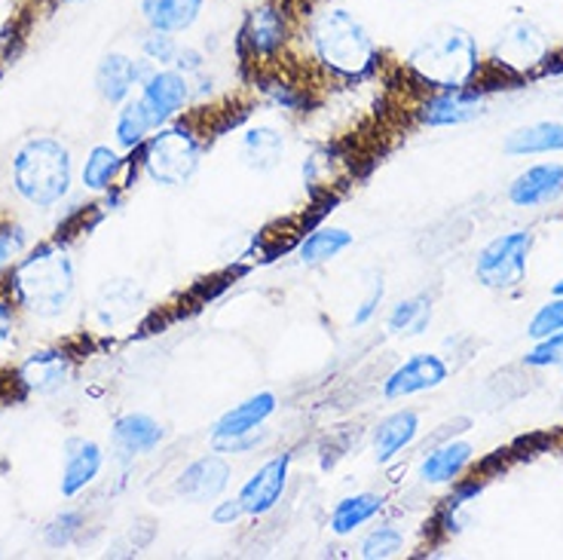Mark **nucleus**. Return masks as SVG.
<instances>
[{
  "label": "nucleus",
  "mask_w": 563,
  "mask_h": 560,
  "mask_svg": "<svg viewBox=\"0 0 563 560\" xmlns=\"http://www.w3.org/2000/svg\"><path fill=\"white\" fill-rule=\"evenodd\" d=\"M199 168V141L184 127L159 129L147 141L144 151V172L163 187H181L194 178Z\"/></svg>",
  "instance_id": "obj_5"
},
{
  "label": "nucleus",
  "mask_w": 563,
  "mask_h": 560,
  "mask_svg": "<svg viewBox=\"0 0 563 560\" xmlns=\"http://www.w3.org/2000/svg\"><path fill=\"white\" fill-rule=\"evenodd\" d=\"M104 453L96 441L70 438L65 444V465H62V496H77L99 477Z\"/></svg>",
  "instance_id": "obj_13"
},
{
  "label": "nucleus",
  "mask_w": 563,
  "mask_h": 560,
  "mask_svg": "<svg viewBox=\"0 0 563 560\" xmlns=\"http://www.w3.org/2000/svg\"><path fill=\"white\" fill-rule=\"evenodd\" d=\"M523 362L530 367H561L563 364V331L542 337L533 350L523 355Z\"/></svg>",
  "instance_id": "obj_32"
},
{
  "label": "nucleus",
  "mask_w": 563,
  "mask_h": 560,
  "mask_svg": "<svg viewBox=\"0 0 563 560\" xmlns=\"http://www.w3.org/2000/svg\"><path fill=\"white\" fill-rule=\"evenodd\" d=\"M175 68L181 70V74H194V70L202 68V56H199L197 50H190V46H181L178 58H175Z\"/></svg>",
  "instance_id": "obj_40"
},
{
  "label": "nucleus",
  "mask_w": 563,
  "mask_h": 560,
  "mask_svg": "<svg viewBox=\"0 0 563 560\" xmlns=\"http://www.w3.org/2000/svg\"><path fill=\"white\" fill-rule=\"evenodd\" d=\"M380 508L383 499L377 493H355V496H346L331 512V530L338 532V536H350L352 530H358L362 524L374 518Z\"/></svg>",
  "instance_id": "obj_26"
},
{
  "label": "nucleus",
  "mask_w": 563,
  "mask_h": 560,
  "mask_svg": "<svg viewBox=\"0 0 563 560\" xmlns=\"http://www.w3.org/2000/svg\"><path fill=\"white\" fill-rule=\"evenodd\" d=\"M242 515H245V508H242L240 496H236V499H227V503L214 505V512H211V520H214V524H221V527H227V524L240 520Z\"/></svg>",
  "instance_id": "obj_37"
},
{
  "label": "nucleus",
  "mask_w": 563,
  "mask_h": 560,
  "mask_svg": "<svg viewBox=\"0 0 563 560\" xmlns=\"http://www.w3.org/2000/svg\"><path fill=\"white\" fill-rule=\"evenodd\" d=\"M13 331H15V316L10 304L0 300V352L7 350L13 343Z\"/></svg>",
  "instance_id": "obj_39"
},
{
  "label": "nucleus",
  "mask_w": 563,
  "mask_h": 560,
  "mask_svg": "<svg viewBox=\"0 0 563 560\" xmlns=\"http://www.w3.org/2000/svg\"><path fill=\"white\" fill-rule=\"evenodd\" d=\"M408 62L426 84H435L441 89H463L475 80L481 68L478 43L460 25H441L429 31L410 50Z\"/></svg>",
  "instance_id": "obj_3"
},
{
  "label": "nucleus",
  "mask_w": 563,
  "mask_h": 560,
  "mask_svg": "<svg viewBox=\"0 0 563 560\" xmlns=\"http://www.w3.org/2000/svg\"><path fill=\"white\" fill-rule=\"evenodd\" d=\"M151 129L156 127L154 120H151V113L144 111V105H141V101H126L120 117H117V141H120V147L132 151L135 144L144 141V135H147Z\"/></svg>",
  "instance_id": "obj_29"
},
{
  "label": "nucleus",
  "mask_w": 563,
  "mask_h": 560,
  "mask_svg": "<svg viewBox=\"0 0 563 560\" xmlns=\"http://www.w3.org/2000/svg\"><path fill=\"white\" fill-rule=\"evenodd\" d=\"M417 429H420V420H417L413 410H398L393 417H386L374 432V460L380 465L395 460V453L408 448L410 441L417 438Z\"/></svg>",
  "instance_id": "obj_22"
},
{
  "label": "nucleus",
  "mask_w": 563,
  "mask_h": 560,
  "mask_svg": "<svg viewBox=\"0 0 563 560\" xmlns=\"http://www.w3.org/2000/svg\"><path fill=\"white\" fill-rule=\"evenodd\" d=\"M484 108V101L478 96H468L463 89H444L441 96L426 101L420 120L426 127H460L475 120Z\"/></svg>",
  "instance_id": "obj_17"
},
{
  "label": "nucleus",
  "mask_w": 563,
  "mask_h": 560,
  "mask_svg": "<svg viewBox=\"0 0 563 560\" xmlns=\"http://www.w3.org/2000/svg\"><path fill=\"white\" fill-rule=\"evenodd\" d=\"M273 410H276V395L273 393L252 395L249 402H242V405H236L233 410H227L224 417L214 422V429H211V441L254 432L257 426H264V420H267Z\"/></svg>",
  "instance_id": "obj_19"
},
{
  "label": "nucleus",
  "mask_w": 563,
  "mask_h": 560,
  "mask_svg": "<svg viewBox=\"0 0 563 560\" xmlns=\"http://www.w3.org/2000/svg\"><path fill=\"white\" fill-rule=\"evenodd\" d=\"M563 151V123H533L506 139V154L530 156V154H558Z\"/></svg>",
  "instance_id": "obj_24"
},
{
  "label": "nucleus",
  "mask_w": 563,
  "mask_h": 560,
  "mask_svg": "<svg viewBox=\"0 0 563 560\" xmlns=\"http://www.w3.org/2000/svg\"><path fill=\"white\" fill-rule=\"evenodd\" d=\"M13 187L37 209H53L70 190L68 147L56 139H29L13 160Z\"/></svg>",
  "instance_id": "obj_4"
},
{
  "label": "nucleus",
  "mask_w": 563,
  "mask_h": 560,
  "mask_svg": "<svg viewBox=\"0 0 563 560\" xmlns=\"http://www.w3.org/2000/svg\"><path fill=\"white\" fill-rule=\"evenodd\" d=\"M117 168H120V156L111 147H92V154L86 156L84 163V184L89 190H108L113 182V175H117Z\"/></svg>",
  "instance_id": "obj_30"
},
{
  "label": "nucleus",
  "mask_w": 563,
  "mask_h": 560,
  "mask_svg": "<svg viewBox=\"0 0 563 560\" xmlns=\"http://www.w3.org/2000/svg\"><path fill=\"white\" fill-rule=\"evenodd\" d=\"M288 462H291L288 453L273 457V460L264 462L245 481V487L240 493V503L245 508V515H267L269 508L279 503L282 493H285V484H288Z\"/></svg>",
  "instance_id": "obj_11"
},
{
  "label": "nucleus",
  "mask_w": 563,
  "mask_h": 560,
  "mask_svg": "<svg viewBox=\"0 0 563 560\" xmlns=\"http://www.w3.org/2000/svg\"><path fill=\"white\" fill-rule=\"evenodd\" d=\"M282 154H285V139L276 129L254 127L242 135V160L245 166L254 172H269L279 166Z\"/></svg>",
  "instance_id": "obj_25"
},
{
  "label": "nucleus",
  "mask_w": 563,
  "mask_h": 560,
  "mask_svg": "<svg viewBox=\"0 0 563 560\" xmlns=\"http://www.w3.org/2000/svg\"><path fill=\"white\" fill-rule=\"evenodd\" d=\"M227 481H230V465L221 457L209 453L184 469L175 481V491L187 503H211L224 493Z\"/></svg>",
  "instance_id": "obj_12"
},
{
  "label": "nucleus",
  "mask_w": 563,
  "mask_h": 560,
  "mask_svg": "<svg viewBox=\"0 0 563 560\" xmlns=\"http://www.w3.org/2000/svg\"><path fill=\"white\" fill-rule=\"evenodd\" d=\"M429 322H432V304H429V297L422 295L395 304L393 312H389V331L393 334L417 337L429 328Z\"/></svg>",
  "instance_id": "obj_27"
},
{
  "label": "nucleus",
  "mask_w": 563,
  "mask_h": 560,
  "mask_svg": "<svg viewBox=\"0 0 563 560\" xmlns=\"http://www.w3.org/2000/svg\"><path fill=\"white\" fill-rule=\"evenodd\" d=\"M530 245H533V237L527 230L503 233V237L487 242L481 249L478 264H475V276H478L481 285L496 288V292L518 288L523 282V273H527Z\"/></svg>",
  "instance_id": "obj_6"
},
{
  "label": "nucleus",
  "mask_w": 563,
  "mask_h": 560,
  "mask_svg": "<svg viewBox=\"0 0 563 560\" xmlns=\"http://www.w3.org/2000/svg\"><path fill=\"white\" fill-rule=\"evenodd\" d=\"M141 307H144V292L132 279L108 282L99 292V300H96V312H99L101 325L129 322V319L139 316Z\"/></svg>",
  "instance_id": "obj_18"
},
{
  "label": "nucleus",
  "mask_w": 563,
  "mask_h": 560,
  "mask_svg": "<svg viewBox=\"0 0 563 560\" xmlns=\"http://www.w3.org/2000/svg\"><path fill=\"white\" fill-rule=\"evenodd\" d=\"M352 245V233L340 230V227H324V230H316L312 237H307V242L300 245V261L303 264H322V261H331L338 257L343 249Z\"/></svg>",
  "instance_id": "obj_28"
},
{
  "label": "nucleus",
  "mask_w": 563,
  "mask_h": 560,
  "mask_svg": "<svg viewBox=\"0 0 563 560\" xmlns=\"http://www.w3.org/2000/svg\"><path fill=\"white\" fill-rule=\"evenodd\" d=\"M563 197V166L561 163H542L521 172L511 187H508V199L521 209H539V206H551Z\"/></svg>",
  "instance_id": "obj_10"
},
{
  "label": "nucleus",
  "mask_w": 563,
  "mask_h": 560,
  "mask_svg": "<svg viewBox=\"0 0 563 560\" xmlns=\"http://www.w3.org/2000/svg\"><path fill=\"white\" fill-rule=\"evenodd\" d=\"M202 13V0H141V15L151 31H187Z\"/></svg>",
  "instance_id": "obj_21"
},
{
  "label": "nucleus",
  "mask_w": 563,
  "mask_h": 560,
  "mask_svg": "<svg viewBox=\"0 0 563 560\" xmlns=\"http://www.w3.org/2000/svg\"><path fill=\"white\" fill-rule=\"evenodd\" d=\"M80 515L77 512H65V515H58L49 527H46V542L53 548L58 546H68L70 542V536L77 532V527H80Z\"/></svg>",
  "instance_id": "obj_35"
},
{
  "label": "nucleus",
  "mask_w": 563,
  "mask_h": 560,
  "mask_svg": "<svg viewBox=\"0 0 563 560\" xmlns=\"http://www.w3.org/2000/svg\"><path fill=\"white\" fill-rule=\"evenodd\" d=\"M13 288L19 304L41 316L53 319L65 312L74 297V261L58 245H43L15 266Z\"/></svg>",
  "instance_id": "obj_1"
},
{
  "label": "nucleus",
  "mask_w": 563,
  "mask_h": 560,
  "mask_svg": "<svg viewBox=\"0 0 563 560\" xmlns=\"http://www.w3.org/2000/svg\"><path fill=\"white\" fill-rule=\"evenodd\" d=\"M147 74H151L147 65L132 62V58L120 56V53H111V56L101 58L99 70H96L99 96L104 101H111V105H120V101H126V96L132 92V86L147 80Z\"/></svg>",
  "instance_id": "obj_14"
},
{
  "label": "nucleus",
  "mask_w": 563,
  "mask_h": 560,
  "mask_svg": "<svg viewBox=\"0 0 563 560\" xmlns=\"http://www.w3.org/2000/svg\"><path fill=\"white\" fill-rule=\"evenodd\" d=\"M554 295H563V279L558 282V285H554Z\"/></svg>",
  "instance_id": "obj_41"
},
{
  "label": "nucleus",
  "mask_w": 563,
  "mask_h": 560,
  "mask_svg": "<svg viewBox=\"0 0 563 560\" xmlns=\"http://www.w3.org/2000/svg\"><path fill=\"white\" fill-rule=\"evenodd\" d=\"M22 245H25L22 230H0V270L22 252Z\"/></svg>",
  "instance_id": "obj_36"
},
{
  "label": "nucleus",
  "mask_w": 563,
  "mask_h": 560,
  "mask_svg": "<svg viewBox=\"0 0 563 560\" xmlns=\"http://www.w3.org/2000/svg\"><path fill=\"white\" fill-rule=\"evenodd\" d=\"M472 462V444L468 441H448L438 450H432L420 465V477L426 484H448Z\"/></svg>",
  "instance_id": "obj_23"
},
{
  "label": "nucleus",
  "mask_w": 563,
  "mask_h": 560,
  "mask_svg": "<svg viewBox=\"0 0 563 560\" xmlns=\"http://www.w3.org/2000/svg\"><path fill=\"white\" fill-rule=\"evenodd\" d=\"M285 34H288V22H285V13L273 3H257L245 25H242V37L249 43L254 56H269L276 53L282 43H285Z\"/></svg>",
  "instance_id": "obj_15"
},
{
  "label": "nucleus",
  "mask_w": 563,
  "mask_h": 560,
  "mask_svg": "<svg viewBox=\"0 0 563 560\" xmlns=\"http://www.w3.org/2000/svg\"><path fill=\"white\" fill-rule=\"evenodd\" d=\"M380 300H383V282H377V285H374V292H371V295L365 297V304L358 307V312H355V319H352V322H355V325L371 322V316L377 312V307H380Z\"/></svg>",
  "instance_id": "obj_38"
},
{
  "label": "nucleus",
  "mask_w": 563,
  "mask_h": 560,
  "mask_svg": "<svg viewBox=\"0 0 563 560\" xmlns=\"http://www.w3.org/2000/svg\"><path fill=\"white\" fill-rule=\"evenodd\" d=\"M405 546V536L398 527L393 524H386V527H377L374 532H367L365 542H362V558L367 560H383V558H393L398 554Z\"/></svg>",
  "instance_id": "obj_31"
},
{
  "label": "nucleus",
  "mask_w": 563,
  "mask_h": 560,
  "mask_svg": "<svg viewBox=\"0 0 563 560\" xmlns=\"http://www.w3.org/2000/svg\"><path fill=\"white\" fill-rule=\"evenodd\" d=\"M554 331H563V295H558V300H551V304L539 309L530 328H527V334L533 340H542V337L554 334Z\"/></svg>",
  "instance_id": "obj_34"
},
{
  "label": "nucleus",
  "mask_w": 563,
  "mask_h": 560,
  "mask_svg": "<svg viewBox=\"0 0 563 560\" xmlns=\"http://www.w3.org/2000/svg\"><path fill=\"white\" fill-rule=\"evenodd\" d=\"M190 99V84L187 74L181 70H151L147 80L141 86V105L144 111L151 113L154 127H163L166 120H172L175 113L181 111Z\"/></svg>",
  "instance_id": "obj_8"
},
{
  "label": "nucleus",
  "mask_w": 563,
  "mask_h": 560,
  "mask_svg": "<svg viewBox=\"0 0 563 560\" xmlns=\"http://www.w3.org/2000/svg\"><path fill=\"white\" fill-rule=\"evenodd\" d=\"M549 56V41L545 34L539 31V25L518 19L506 29L499 31V37L493 43V58L496 65H503L508 70H530L536 68L542 58Z\"/></svg>",
  "instance_id": "obj_7"
},
{
  "label": "nucleus",
  "mask_w": 563,
  "mask_h": 560,
  "mask_svg": "<svg viewBox=\"0 0 563 560\" xmlns=\"http://www.w3.org/2000/svg\"><path fill=\"white\" fill-rule=\"evenodd\" d=\"M444 380H448V364L432 352H417L389 374L386 386H383V395L386 398H408V395L435 389Z\"/></svg>",
  "instance_id": "obj_9"
},
{
  "label": "nucleus",
  "mask_w": 563,
  "mask_h": 560,
  "mask_svg": "<svg viewBox=\"0 0 563 560\" xmlns=\"http://www.w3.org/2000/svg\"><path fill=\"white\" fill-rule=\"evenodd\" d=\"M310 43L324 68L343 77H362L374 68L377 46L355 13L343 7H328L312 19Z\"/></svg>",
  "instance_id": "obj_2"
},
{
  "label": "nucleus",
  "mask_w": 563,
  "mask_h": 560,
  "mask_svg": "<svg viewBox=\"0 0 563 560\" xmlns=\"http://www.w3.org/2000/svg\"><path fill=\"white\" fill-rule=\"evenodd\" d=\"M141 50H144V56L156 62V65H175V58H178V41L172 37L169 31H151L144 43H141Z\"/></svg>",
  "instance_id": "obj_33"
},
{
  "label": "nucleus",
  "mask_w": 563,
  "mask_h": 560,
  "mask_svg": "<svg viewBox=\"0 0 563 560\" xmlns=\"http://www.w3.org/2000/svg\"><path fill=\"white\" fill-rule=\"evenodd\" d=\"M19 377H22V383L29 386L31 393H58V389L70 380L68 355H65V352H34V355H29V359L22 362Z\"/></svg>",
  "instance_id": "obj_16"
},
{
  "label": "nucleus",
  "mask_w": 563,
  "mask_h": 560,
  "mask_svg": "<svg viewBox=\"0 0 563 560\" xmlns=\"http://www.w3.org/2000/svg\"><path fill=\"white\" fill-rule=\"evenodd\" d=\"M111 438L113 448L123 457H139V453H151L163 441V426L147 414H126L117 420Z\"/></svg>",
  "instance_id": "obj_20"
}]
</instances>
